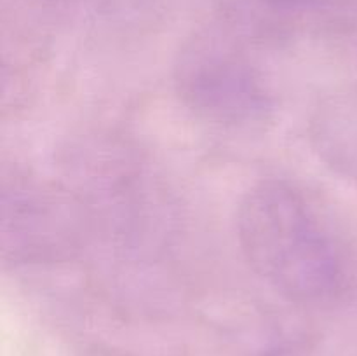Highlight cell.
<instances>
[{"mask_svg": "<svg viewBox=\"0 0 357 356\" xmlns=\"http://www.w3.org/2000/svg\"><path fill=\"white\" fill-rule=\"evenodd\" d=\"M237 241L258 278L291 302L324 304L345 288L344 253L326 220L293 185L265 180L237 206Z\"/></svg>", "mask_w": 357, "mask_h": 356, "instance_id": "obj_1", "label": "cell"}, {"mask_svg": "<svg viewBox=\"0 0 357 356\" xmlns=\"http://www.w3.org/2000/svg\"><path fill=\"white\" fill-rule=\"evenodd\" d=\"M180 93L190 107L215 121L264 119L268 98L250 63L220 51H195L178 65Z\"/></svg>", "mask_w": 357, "mask_h": 356, "instance_id": "obj_2", "label": "cell"}]
</instances>
